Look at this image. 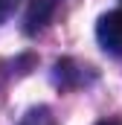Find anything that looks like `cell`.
<instances>
[{
    "mask_svg": "<svg viewBox=\"0 0 122 125\" xmlns=\"http://www.w3.org/2000/svg\"><path fill=\"white\" fill-rule=\"evenodd\" d=\"M96 38L102 44V50L113 52V55H122V9L116 12H108L99 18L96 23Z\"/></svg>",
    "mask_w": 122,
    "mask_h": 125,
    "instance_id": "cell-1",
    "label": "cell"
},
{
    "mask_svg": "<svg viewBox=\"0 0 122 125\" xmlns=\"http://www.w3.org/2000/svg\"><path fill=\"white\" fill-rule=\"evenodd\" d=\"M52 12H55V0H32L26 9V32L32 35V32L44 29L50 23Z\"/></svg>",
    "mask_w": 122,
    "mask_h": 125,
    "instance_id": "cell-2",
    "label": "cell"
},
{
    "mask_svg": "<svg viewBox=\"0 0 122 125\" xmlns=\"http://www.w3.org/2000/svg\"><path fill=\"white\" fill-rule=\"evenodd\" d=\"M20 125H58V119L52 116L50 108H32L29 114L20 119Z\"/></svg>",
    "mask_w": 122,
    "mask_h": 125,
    "instance_id": "cell-3",
    "label": "cell"
},
{
    "mask_svg": "<svg viewBox=\"0 0 122 125\" xmlns=\"http://www.w3.org/2000/svg\"><path fill=\"white\" fill-rule=\"evenodd\" d=\"M18 3H20V0H0V23H3L15 9H18Z\"/></svg>",
    "mask_w": 122,
    "mask_h": 125,
    "instance_id": "cell-4",
    "label": "cell"
},
{
    "mask_svg": "<svg viewBox=\"0 0 122 125\" xmlns=\"http://www.w3.org/2000/svg\"><path fill=\"white\" fill-rule=\"evenodd\" d=\"M96 125H116V122H96Z\"/></svg>",
    "mask_w": 122,
    "mask_h": 125,
    "instance_id": "cell-5",
    "label": "cell"
}]
</instances>
